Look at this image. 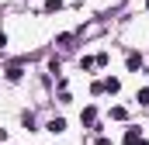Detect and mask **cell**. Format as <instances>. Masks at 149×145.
I'll use <instances>...</instances> for the list:
<instances>
[{
    "label": "cell",
    "mask_w": 149,
    "mask_h": 145,
    "mask_svg": "<svg viewBox=\"0 0 149 145\" xmlns=\"http://www.w3.org/2000/svg\"><path fill=\"white\" fill-rule=\"evenodd\" d=\"M135 100H139V104H149V86H146V90H139V97H135Z\"/></svg>",
    "instance_id": "cell-9"
},
{
    "label": "cell",
    "mask_w": 149,
    "mask_h": 145,
    "mask_svg": "<svg viewBox=\"0 0 149 145\" xmlns=\"http://www.w3.org/2000/svg\"><path fill=\"white\" fill-rule=\"evenodd\" d=\"M49 131H52V135L66 131V121H63V117H52V121H49Z\"/></svg>",
    "instance_id": "cell-3"
},
{
    "label": "cell",
    "mask_w": 149,
    "mask_h": 145,
    "mask_svg": "<svg viewBox=\"0 0 149 145\" xmlns=\"http://www.w3.org/2000/svg\"><path fill=\"white\" fill-rule=\"evenodd\" d=\"M59 7H63V0H45V14H56Z\"/></svg>",
    "instance_id": "cell-7"
},
{
    "label": "cell",
    "mask_w": 149,
    "mask_h": 145,
    "mask_svg": "<svg viewBox=\"0 0 149 145\" xmlns=\"http://www.w3.org/2000/svg\"><path fill=\"white\" fill-rule=\"evenodd\" d=\"M97 121V110L94 107H83V124H94Z\"/></svg>",
    "instance_id": "cell-5"
},
{
    "label": "cell",
    "mask_w": 149,
    "mask_h": 145,
    "mask_svg": "<svg viewBox=\"0 0 149 145\" xmlns=\"http://www.w3.org/2000/svg\"><path fill=\"white\" fill-rule=\"evenodd\" d=\"M3 45H7V35H3V31H0V48H3Z\"/></svg>",
    "instance_id": "cell-10"
},
{
    "label": "cell",
    "mask_w": 149,
    "mask_h": 145,
    "mask_svg": "<svg viewBox=\"0 0 149 145\" xmlns=\"http://www.w3.org/2000/svg\"><path fill=\"white\" fill-rule=\"evenodd\" d=\"M111 117L114 121H125V107H111Z\"/></svg>",
    "instance_id": "cell-8"
},
{
    "label": "cell",
    "mask_w": 149,
    "mask_h": 145,
    "mask_svg": "<svg viewBox=\"0 0 149 145\" xmlns=\"http://www.w3.org/2000/svg\"><path fill=\"white\" fill-rule=\"evenodd\" d=\"M146 7H149V0H146Z\"/></svg>",
    "instance_id": "cell-12"
},
{
    "label": "cell",
    "mask_w": 149,
    "mask_h": 145,
    "mask_svg": "<svg viewBox=\"0 0 149 145\" xmlns=\"http://www.w3.org/2000/svg\"><path fill=\"white\" fill-rule=\"evenodd\" d=\"M128 69H132V72L142 69V55H135V52H132V55H128Z\"/></svg>",
    "instance_id": "cell-4"
},
{
    "label": "cell",
    "mask_w": 149,
    "mask_h": 145,
    "mask_svg": "<svg viewBox=\"0 0 149 145\" xmlns=\"http://www.w3.org/2000/svg\"><path fill=\"white\" fill-rule=\"evenodd\" d=\"M139 138H142L139 128H128V131H125V145H139Z\"/></svg>",
    "instance_id": "cell-1"
},
{
    "label": "cell",
    "mask_w": 149,
    "mask_h": 145,
    "mask_svg": "<svg viewBox=\"0 0 149 145\" xmlns=\"http://www.w3.org/2000/svg\"><path fill=\"white\" fill-rule=\"evenodd\" d=\"M97 145H111V138H97Z\"/></svg>",
    "instance_id": "cell-11"
},
{
    "label": "cell",
    "mask_w": 149,
    "mask_h": 145,
    "mask_svg": "<svg viewBox=\"0 0 149 145\" xmlns=\"http://www.w3.org/2000/svg\"><path fill=\"white\" fill-rule=\"evenodd\" d=\"M21 76H24V72H21V66H10V69H7V79H10V83H17Z\"/></svg>",
    "instance_id": "cell-6"
},
{
    "label": "cell",
    "mask_w": 149,
    "mask_h": 145,
    "mask_svg": "<svg viewBox=\"0 0 149 145\" xmlns=\"http://www.w3.org/2000/svg\"><path fill=\"white\" fill-rule=\"evenodd\" d=\"M104 90H108V93H118V90H121V79H118V76H108V79H104Z\"/></svg>",
    "instance_id": "cell-2"
}]
</instances>
